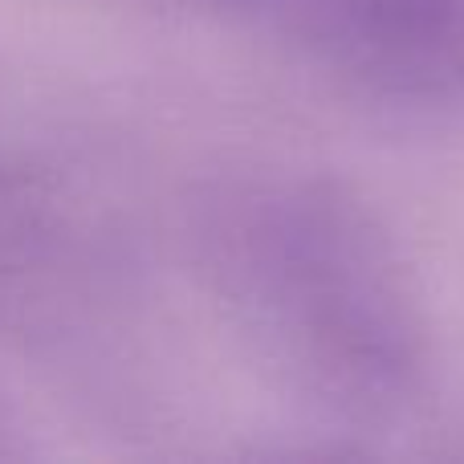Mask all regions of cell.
<instances>
[{
    "mask_svg": "<svg viewBox=\"0 0 464 464\" xmlns=\"http://www.w3.org/2000/svg\"><path fill=\"white\" fill-rule=\"evenodd\" d=\"M212 281L277 375L330 416L379 420L428 371V314L392 228L326 176L228 188L208 208Z\"/></svg>",
    "mask_w": 464,
    "mask_h": 464,
    "instance_id": "obj_1",
    "label": "cell"
},
{
    "mask_svg": "<svg viewBox=\"0 0 464 464\" xmlns=\"http://www.w3.org/2000/svg\"><path fill=\"white\" fill-rule=\"evenodd\" d=\"M383 94L464 102V0H228Z\"/></svg>",
    "mask_w": 464,
    "mask_h": 464,
    "instance_id": "obj_2",
    "label": "cell"
}]
</instances>
